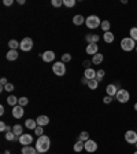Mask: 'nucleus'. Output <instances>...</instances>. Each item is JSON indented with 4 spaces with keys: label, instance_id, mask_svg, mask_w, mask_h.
Here are the masks:
<instances>
[{
    "label": "nucleus",
    "instance_id": "16",
    "mask_svg": "<svg viewBox=\"0 0 137 154\" xmlns=\"http://www.w3.org/2000/svg\"><path fill=\"white\" fill-rule=\"evenodd\" d=\"M18 57H19V54L16 50H8V52H7V55H6V58L8 61H16Z\"/></svg>",
    "mask_w": 137,
    "mask_h": 154
},
{
    "label": "nucleus",
    "instance_id": "49",
    "mask_svg": "<svg viewBox=\"0 0 137 154\" xmlns=\"http://www.w3.org/2000/svg\"><path fill=\"white\" fill-rule=\"evenodd\" d=\"M134 146H136V149H137V143H136V144H134Z\"/></svg>",
    "mask_w": 137,
    "mask_h": 154
},
{
    "label": "nucleus",
    "instance_id": "39",
    "mask_svg": "<svg viewBox=\"0 0 137 154\" xmlns=\"http://www.w3.org/2000/svg\"><path fill=\"white\" fill-rule=\"evenodd\" d=\"M100 40V36L99 35H92V43H95V44H97V42Z\"/></svg>",
    "mask_w": 137,
    "mask_h": 154
},
{
    "label": "nucleus",
    "instance_id": "29",
    "mask_svg": "<svg viewBox=\"0 0 137 154\" xmlns=\"http://www.w3.org/2000/svg\"><path fill=\"white\" fill-rule=\"evenodd\" d=\"M129 37L133 38L134 42H137V26H134V28H132L129 30Z\"/></svg>",
    "mask_w": 137,
    "mask_h": 154
},
{
    "label": "nucleus",
    "instance_id": "8",
    "mask_svg": "<svg viewBox=\"0 0 137 154\" xmlns=\"http://www.w3.org/2000/svg\"><path fill=\"white\" fill-rule=\"evenodd\" d=\"M19 143L22 146H30V143H33V136L30 134H23L19 136Z\"/></svg>",
    "mask_w": 137,
    "mask_h": 154
},
{
    "label": "nucleus",
    "instance_id": "20",
    "mask_svg": "<svg viewBox=\"0 0 137 154\" xmlns=\"http://www.w3.org/2000/svg\"><path fill=\"white\" fill-rule=\"evenodd\" d=\"M25 127H26V128H29V129H33V131H34V129L37 128V121H36V120H32V119H28L25 121Z\"/></svg>",
    "mask_w": 137,
    "mask_h": 154
},
{
    "label": "nucleus",
    "instance_id": "9",
    "mask_svg": "<svg viewBox=\"0 0 137 154\" xmlns=\"http://www.w3.org/2000/svg\"><path fill=\"white\" fill-rule=\"evenodd\" d=\"M85 151H88V153H95L96 150H97V143H96L95 140H92V139H89V140L85 142Z\"/></svg>",
    "mask_w": 137,
    "mask_h": 154
},
{
    "label": "nucleus",
    "instance_id": "35",
    "mask_svg": "<svg viewBox=\"0 0 137 154\" xmlns=\"http://www.w3.org/2000/svg\"><path fill=\"white\" fill-rule=\"evenodd\" d=\"M34 134L37 135V136H43V135H44V129H43V127L37 125V128L34 129Z\"/></svg>",
    "mask_w": 137,
    "mask_h": 154
},
{
    "label": "nucleus",
    "instance_id": "7",
    "mask_svg": "<svg viewBox=\"0 0 137 154\" xmlns=\"http://www.w3.org/2000/svg\"><path fill=\"white\" fill-rule=\"evenodd\" d=\"M21 50L22 51H25V52H28V51H30L33 48V40L30 37H25V38H22V42H21Z\"/></svg>",
    "mask_w": 137,
    "mask_h": 154
},
{
    "label": "nucleus",
    "instance_id": "50",
    "mask_svg": "<svg viewBox=\"0 0 137 154\" xmlns=\"http://www.w3.org/2000/svg\"><path fill=\"white\" fill-rule=\"evenodd\" d=\"M136 52H137V45H136Z\"/></svg>",
    "mask_w": 137,
    "mask_h": 154
},
{
    "label": "nucleus",
    "instance_id": "17",
    "mask_svg": "<svg viewBox=\"0 0 137 154\" xmlns=\"http://www.w3.org/2000/svg\"><path fill=\"white\" fill-rule=\"evenodd\" d=\"M103 40H104L107 44H110V43H112L115 40V36H114V33H111V30L110 32H106V33H103Z\"/></svg>",
    "mask_w": 137,
    "mask_h": 154
},
{
    "label": "nucleus",
    "instance_id": "1",
    "mask_svg": "<svg viewBox=\"0 0 137 154\" xmlns=\"http://www.w3.org/2000/svg\"><path fill=\"white\" fill-rule=\"evenodd\" d=\"M51 147V140L48 138L47 135H43V136H38L37 142H36V149H37L38 154H43V153H47Z\"/></svg>",
    "mask_w": 137,
    "mask_h": 154
},
{
    "label": "nucleus",
    "instance_id": "12",
    "mask_svg": "<svg viewBox=\"0 0 137 154\" xmlns=\"http://www.w3.org/2000/svg\"><path fill=\"white\" fill-rule=\"evenodd\" d=\"M55 52L54 51H45V52H43L41 54V59L44 62H52L55 59Z\"/></svg>",
    "mask_w": 137,
    "mask_h": 154
},
{
    "label": "nucleus",
    "instance_id": "4",
    "mask_svg": "<svg viewBox=\"0 0 137 154\" xmlns=\"http://www.w3.org/2000/svg\"><path fill=\"white\" fill-rule=\"evenodd\" d=\"M115 99L118 100L119 103H126V102H129V100H130V94H129L128 90L121 88V90H118L117 95H115Z\"/></svg>",
    "mask_w": 137,
    "mask_h": 154
},
{
    "label": "nucleus",
    "instance_id": "23",
    "mask_svg": "<svg viewBox=\"0 0 137 154\" xmlns=\"http://www.w3.org/2000/svg\"><path fill=\"white\" fill-rule=\"evenodd\" d=\"M7 103H8L10 106H13V107H14V106L18 105V98H16L15 95H10L8 98H7Z\"/></svg>",
    "mask_w": 137,
    "mask_h": 154
},
{
    "label": "nucleus",
    "instance_id": "48",
    "mask_svg": "<svg viewBox=\"0 0 137 154\" xmlns=\"http://www.w3.org/2000/svg\"><path fill=\"white\" fill-rule=\"evenodd\" d=\"M133 154H137V150H136V151H134V153H133Z\"/></svg>",
    "mask_w": 137,
    "mask_h": 154
},
{
    "label": "nucleus",
    "instance_id": "24",
    "mask_svg": "<svg viewBox=\"0 0 137 154\" xmlns=\"http://www.w3.org/2000/svg\"><path fill=\"white\" fill-rule=\"evenodd\" d=\"M13 132L16 135V136H21V135H23V128H22V125H19V124L14 125V127H13Z\"/></svg>",
    "mask_w": 137,
    "mask_h": 154
},
{
    "label": "nucleus",
    "instance_id": "21",
    "mask_svg": "<svg viewBox=\"0 0 137 154\" xmlns=\"http://www.w3.org/2000/svg\"><path fill=\"white\" fill-rule=\"evenodd\" d=\"M73 22H74V25L80 26V25H82V23L85 22V18H84L81 14H78V15H74L73 17Z\"/></svg>",
    "mask_w": 137,
    "mask_h": 154
},
{
    "label": "nucleus",
    "instance_id": "27",
    "mask_svg": "<svg viewBox=\"0 0 137 154\" xmlns=\"http://www.w3.org/2000/svg\"><path fill=\"white\" fill-rule=\"evenodd\" d=\"M100 28H102L103 32H110V29H111V23L109 22V21H102V25H100Z\"/></svg>",
    "mask_w": 137,
    "mask_h": 154
},
{
    "label": "nucleus",
    "instance_id": "14",
    "mask_svg": "<svg viewBox=\"0 0 137 154\" xmlns=\"http://www.w3.org/2000/svg\"><path fill=\"white\" fill-rule=\"evenodd\" d=\"M36 121H37V125H40V127H45V125L49 124L48 116H38L37 119H36Z\"/></svg>",
    "mask_w": 137,
    "mask_h": 154
},
{
    "label": "nucleus",
    "instance_id": "18",
    "mask_svg": "<svg viewBox=\"0 0 137 154\" xmlns=\"http://www.w3.org/2000/svg\"><path fill=\"white\" fill-rule=\"evenodd\" d=\"M21 153L22 154H38V151H37V149L32 147V146H23Z\"/></svg>",
    "mask_w": 137,
    "mask_h": 154
},
{
    "label": "nucleus",
    "instance_id": "31",
    "mask_svg": "<svg viewBox=\"0 0 137 154\" xmlns=\"http://www.w3.org/2000/svg\"><path fill=\"white\" fill-rule=\"evenodd\" d=\"M104 74H106V72L103 70V69H100V70H97V72H96V80H97V81H99V83H100V81L103 80V77H104Z\"/></svg>",
    "mask_w": 137,
    "mask_h": 154
},
{
    "label": "nucleus",
    "instance_id": "46",
    "mask_svg": "<svg viewBox=\"0 0 137 154\" xmlns=\"http://www.w3.org/2000/svg\"><path fill=\"white\" fill-rule=\"evenodd\" d=\"M133 109H134V110H136V112H137V103H134V106H133Z\"/></svg>",
    "mask_w": 137,
    "mask_h": 154
},
{
    "label": "nucleus",
    "instance_id": "19",
    "mask_svg": "<svg viewBox=\"0 0 137 154\" xmlns=\"http://www.w3.org/2000/svg\"><path fill=\"white\" fill-rule=\"evenodd\" d=\"M103 61H104V55L100 54V52H97L96 55L92 57V63H95V65H100Z\"/></svg>",
    "mask_w": 137,
    "mask_h": 154
},
{
    "label": "nucleus",
    "instance_id": "10",
    "mask_svg": "<svg viewBox=\"0 0 137 154\" xmlns=\"http://www.w3.org/2000/svg\"><path fill=\"white\" fill-rule=\"evenodd\" d=\"M23 114H25V110H23L22 106L16 105L13 107V117L14 119H22Z\"/></svg>",
    "mask_w": 137,
    "mask_h": 154
},
{
    "label": "nucleus",
    "instance_id": "47",
    "mask_svg": "<svg viewBox=\"0 0 137 154\" xmlns=\"http://www.w3.org/2000/svg\"><path fill=\"white\" fill-rule=\"evenodd\" d=\"M4 154H10V151H8V150H6V151H4Z\"/></svg>",
    "mask_w": 137,
    "mask_h": 154
},
{
    "label": "nucleus",
    "instance_id": "28",
    "mask_svg": "<svg viewBox=\"0 0 137 154\" xmlns=\"http://www.w3.org/2000/svg\"><path fill=\"white\" fill-rule=\"evenodd\" d=\"M78 140H81V142H86V140H89V132L82 131V132L80 134V136H78Z\"/></svg>",
    "mask_w": 137,
    "mask_h": 154
},
{
    "label": "nucleus",
    "instance_id": "34",
    "mask_svg": "<svg viewBox=\"0 0 137 154\" xmlns=\"http://www.w3.org/2000/svg\"><path fill=\"white\" fill-rule=\"evenodd\" d=\"M63 6L74 7V6H76V0H63Z\"/></svg>",
    "mask_w": 137,
    "mask_h": 154
},
{
    "label": "nucleus",
    "instance_id": "42",
    "mask_svg": "<svg viewBox=\"0 0 137 154\" xmlns=\"http://www.w3.org/2000/svg\"><path fill=\"white\" fill-rule=\"evenodd\" d=\"M13 3H14V0H4V2H3L4 6H11Z\"/></svg>",
    "mask_w": 137,
    "mask_h": 154
},
{
    "label": "nucleus",
    "instance_id": "45",
    "mask_svg": "<svg viewBox=\"0 0 137 154\" xmlns=\"http://www.w3.org/2000/svg\"><path fill=\"white\" fill-rule=\"evenodd\" d=\"M0 114H4V106H0Z\"/></svg>",
    "mask_w": 137,
    "mask_h": 154
},
{
    "label": "nucleus",
    "instance_id": "41",
    "mask_svg": "<svg viewBox=\"0 0 137 154\" xmlns=\"http://www.w3.org/2000/svg\"><path fill=\"white\" fill-rule=\"evenodd\" d=\"M85 42H88V44L92 43V35H85Z\"/></svg>",
    "mask_w": 137,
    "mask_h": 154
},
{
    "label": "nucleus",
    "instance_id": "30",
    "mask_svg": "<svg viewBox=\"0 0 137 154\" xmlns=\"http://www.w3.org/2000/svg\"><path fill=\"white\" fill-rule=\"evenodd\" d=\"M8 47H10V50H16L18 47H21V43H18L16 40H10Z\"/></svg>",
    "mask_w": 137,
    "mask_h": 154
},
{
    "label": "nucleus",
    "instance_id": "38",
    "mask_svg": "<svg viewBox=\"0 0 137 154\" xmlns=\"http://www.w3.org/2000/svg\"><path fill=\"white\" fill-rule=\"evenodd\" d=\"M103 102L106 103V105H109V103L112 102V96H109V95H106L104 98H103Z\"/></svg>",
    "mask_w": 137,
    "mask_h": 154
},
{
    "label": "nucleus",
    "instance_id": "3",
    "mask_svg": "<svg viewBox=\"0 0 137 154\" xmlns=\"http://www.w3.org/2000/svg\"><path fill=\"white\" fill-rule=\"evenodd\" d=\"M85 25L88 29H96L102 25V21H100V18L97 15H89L85 19Z\"/></svg>",
    "mask_w": 137,
    "mask_h": 154
},
{
    "label": "nucleus",
    "instance_id": "11",
    "mask_svg": "<svg viewBox=\"0 0 137 154\" xmlns=\"http://www.w3.org/2000/svg\"><path fill=\"white\" fill-rule=\"evenodd\" d=\"M85 51H86V54H88V55H92V57H93V55H96L97 52H99V45L95 44V43H91V44L86 45Z\"/></svg>",
    "mask_w": 137,
    "mask_h": 154
},
{
    "label": "nucleus",
    "instance_id": "22",
    "mask_svg": "<svg viewBox=\"0 0 137 154\" xmlns=\"http://www.w3.org/2000/svg\"><path fill=\"white\" fill-rule=\"evenodd\" d=\"M84 147H85V142H81V140H78V142H76L74 143V151L76 153H80V151H82L84 150Z\"/></svg>",
    "mask_w": 137,
    "mask_h": 154
},
{
    "label": "nucleus",
    "instance_id": "13",
    "mask_svg": "<svg viewBox=\"0 0 137 154\" xmlns=\"http://www.w3.org/2000/svg\"><path fill=\"white\" fill-rule=\"evenodd\" d=\"M106 92H107L109 96H115L117 92H118V88H117L115 84H109V85L106 87Z\"/></svg>",
    "mask_w": 137,
    "mask_h": 154
},
{
    "label": "nucleus",
    "instance_id": "25",
    "mask_svg": "<svg viewBox=\"0 0 137 154\" xmlns=\"http://www.w3.org/2000/svg\"><path fill=\"white\" fill-rule=\"evenodd\" d=\"M86 85H88L89 90H96V88L99 87V81L96 80V79H93V80H88V84H86Z\"/></svg>",
    "mask_w": 137,
    "mask_h": 154
},
{
    "label": "nucleus",
    "instance_id": "40",
    "mask_svg": "<svg viewBox=\"0 0 137 154\" xmlns=\"http://www.w3.org/2000/svg\"><path fill=\"white\" fill-rule=\"evenodd\" d=\"M0 84H1V87H6L7 84H8V81H7L6 77H1V79H0Z\"/></svg>",
    "mask_w": 137,
    "mask_h": 154
},
{
    "label": "nucleus",
    "instance_id": "36",
    "mask_svg": "<svg viewBox=\"0 0 137 154\" xmlns=\"http://www.w3.org/2000/svg\"><path fill=\"white\" fill-rule=\"evenodd\" d=\"M51 4H52L54 7H61L62 4H63V0H52Z\"/></svg>",
    "mask_w": 137,
    "mask_h": 154
},
{
    "label": "nucleus",
    "instance_id": "44",
    "mask_svg": "<svg viewBox=\"0 0 137 154\" xmlns=\"http://www.w3.org/2000/svg\"><path fill=\"white\" fill-rule=\"evenodd\" d=\"M81 83H82V84H88V79H86V77H82V79H81Z\"/></svg>",
    "mask_w": 137,
    "mask_h": 154
},
{
    "label": "nucleus",
    "instance_id": "2",
    "mask_svg": "<svg viewBox=\"0 0 137 154\" xmlns=\"http://www.w3.org/2000/svg\"><path fill=\"white\" fill-rule=\"evenodd\" d=\"M136 45H137L136 42L130 37H124L121 40V48L126 52H130V51H133V50H136Z\"/></svg>",
    "mask_w": 137,
    "mask_h": 154
},
{
    "label": "nucleus",
    "instance_id": "33",
    "mask_svg": "<svg viewBox=\"0 0 137 154\" xmlns=\"http://www.w3.org/2000/svg\"><path fill=\"white\" fill-rule=\"evenodd\" d=\"M71 61V55L70 54H63L62 55V62H63V63H67V62H70Z\"/></svg>",
    "mask_w": 137,
    "mask_h": 154
},
{
    "label": "nucleus",
    "instance_id": "26",
    "mask_svg": "<svg viewBox=\"0 0 137 154\" xmlns=\"http://www.w3.org/2000/svg\"><path fill=\"white\" fill-rule=\"evenodd\" d=\"M0 131L1 132H11L13 131V127L7 125L4 121H0Z\"/></svg>",
    "mask_w": 137,
    "mask_h": 154
},
{
    "label": "nucleus",
    "instance_id": "32",
    "mask_svg": "<svg viewBox=\"0 0 137 154\" xmlns=\"http://www.w3.org/2000/svg\"><path fill=\"white\" fill-rule=\"evenodd\" d=\"M28 103H29V99L26 98V96H22V98H19V99H18V105L22 106V107H25Z\"/></svg>",
    "mask_w": 137,
    "mask_h": 154
},
{
    "label": "nucleus",
    "instance_id": "6",
    "mask_svg": "<svg viewBox=\"0 0 137 154\" xmlns=\"http://www.w3.org/2000/svg\"><path fill=\"white\" fill-rule=\"evenodd\" d=\"M125 140L129 144H136L137 143V131H133V129L126 131L125 132Z\"/></svg>",
    "mask_w": 137,
    "mask_h": 154
},
{
    "label": "nucleus",
    "instance_id": "5",
    "mask_svg": "<svg viewBox=\"0 0 137 154\" xmlns=\"http://www.w3.org/2000/svg\"><path fill=\"white\" fill-rule=\"evenodd\" d=\"M52 72H54L55 76H58V77H63L64 74H66V66H64V63H63L62 61L55 62L54 66H52Z\"/></svg>",
    "mask_w": 137,
    "mask_h": 154
},
{
    "label": "nucleus",
    "instance_id": "15",
    "mask_svg": "<svg viewBox=\"0 0 137 154\" xmlns=\"http://www.w3.org/2000/svg\"><path fill=\"white\" fill-rule=\"evenodd\" d=\"M84 77H86L88 80H93V79H96V70H93L92 67H88L84 72Z\"/></svg>",
    "mask_w": 137,
    "mask_h": 154
},
{
    "label": "nucleus",
    "instance_id": "37",
    "mask_svg": "<svg viewBox=\"0 0 137 154\" xmlns=\"http://www.w3.org/2000/svg\"><path fill=\"white\" fill-rule=\"evenodd\" d=\"M4 90L7 91V92H13L14 91V84H11V83H8L6 87H4Z\"/></svg>",
    "mask_w": 137,
    "mask_h": 154
},
{
    "label": "nucleus",
    "instance_id": "43",
    "mask_svg": "<svg viewBox=\"0 0 137 154\" xmlns=\"http://www.w3.org/2000/svg\"><path fill=\"white\" fill-rule=\"evenodd\" d=\"M92 63V61H84V66H86V69H88V67H89V65Z\"/></svg>",
    "mask_w": 137,
    "mask_h": 154
}]
</instances>
